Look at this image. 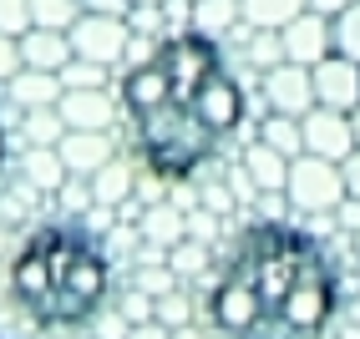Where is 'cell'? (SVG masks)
Instances as JSON below:
<instances>
[{
	"mask_svg": "<svg viewBox=\"0 0 360 339\" xmlns=\"http://www.w3.org/2000/svg\"><path fill=\"white\" fill-rule=\"evenodd\" d=\"M26 66L20 61V36H11V31H0V86H6L15 71Z\"/></svg>",
	"mask_w": 360,
	"mask_h": 339,
	"instance_id": "cell-27",
	"label": "cell"
},
{
	"mask_svg": "<svg viewBox=\"0 0 360 339\" xmlns=\"http://www.w3.org/2000/svg\"><path fill=\"white\" fill-rule=\"evenodd\" d=\"M132 6H162V0H132Z\"/></svg>",
	"mask_w": 360,
	"mask_h": 339,
	"instance_id": "cell-34",
	"label": "cell"
},
{
	"mask_svg": "<svg viewBox=\"0 0 360 339\" xmlns=\"http://www.w3.org/2000/svg\"><path fill=\"white\" fill-rule=\"evenodd\" d=\"M0 167H6V122H0Z\"/></svg>",
	"mask_w": 360,
	"mask_h": 339,
	"instance_id": "cell-33",
	"label": "cell"
},
{
	"mask_svg": "<svg viewBox=\"0 0 360 339\" xmlns=\"http://www.w3.org/2000/svg\"><path fill=\"white\" fill-rule=\"evenodd\" d=\"M82 11H102V15H132V0H82Z\"/></svg>",
	"mask_w": 360,
	"mask_h": 339,
	"instance_id": "cell-29",
	"label": "cell"
},
{
	"mask_svg": "<svg viewBox=\"0 0 360 339\" xmlns=\"http://www.w3.org/2000/svg\"><path fill=\"white\" fill-rule=\"evenodd\" d=\"M162 304H167V309H162V319H167V324H178V319H183V309H178L183 299H162Z\"/></svg>",
	"mask_w": 360,
	"mask_h": 339,
	"instance_id": "cell-31",
	"label": "cell"
},
{
	"mask_svg": "<svg viewBox=\"0 0 360 339\" xmlns=\"http://www.w3.org/2000/svg\"><path fill=\"white\" fill-rule=\"evenodd\" d=\"M350 127H355V147H360V107L350 112Z\"/></svg>",
	"mask_w": 360,
	"mask_h": 339,
	"instance_id": "cell-32",
	"label": "cell"
},
{
	"mask_svg": "<svg viewBox=\"0 0 360 339\" xmlns=\"http://www.w3.org/2000/svg\"><path fill=\"white\" fill-rule=\"evenodd\" d=\"M26 178L41 182V187H61V182H66V162H61V152H56V147H31V157H26Z\"/></svg>",
	"mask_w": 360,
	"mask_h": 339,
	"instance_id": "cell-21",
	"label": "cell"
},
{
	"mask_svg": "<svg viewBox=\"0 0 360 339\" xmlns=\"http://www.w3.org/2000/svg\"><path fill=\"white\" fill-rule=\"evenodd\" d=\"M61 77L56 71H36V66H20L15 77L6 81V102H15L20 112H36V107H56L61 102Z\"/></svg>",
	"mask_w": 360,
	"mask_h": 339,
	"instance_id": "cell-12",
	"label": "cell"
},
{
	"mask_svg": "<svg viewBox=\"0 0 360 339\" xmlns=\"http://www.w3.org/2000/svg\"><path fill=\"white\" fill-rule=\"evenodd\" d=\"M284 198H290L295 213H335L350 192H345V173L340 162L315 157V152H300L290 162V182H284Z\"/></svg>",
	"mask_w": 360,
	"mask_h": 339,
	"instance_id": "cell-5",
	"label": "cell"
},
{
	"mask_svg": "<svg viewBox=\"0 0 360 339\" xmlns=\"http://www.w3.org/2000/svg\"><path fill=\"white\" fill-rule=\"evenodd\" d=\"M315 102L335 107V112H355L360 107V61H350L340 51L315 61Z\"/></svg>",
	"mask_w": 360,
	"mask_h": 339,
	"instance_id": "cell-9",
	"label": "cell"
},
{
	"mask_svg": "<svg viewBox=\"0 0 360 339\" xmlns=\"http://www.w3.org/2000/svg\"><path fill=\"white\" fill-rule=\"evenodd\" d=\"M132 198V173L122 162H107L102 173H91V203H102V208H117V203H127Z\"/></svg>",
	"mask_w": 360,
	"mask_h": 339,
	"instance_id": "cell-19",
	"label": "cell"
},
{
	"mask_svg": "<svg viewBox=\"0 0 360 339\" xmlns=\"http://www.w3.org/2000/svg\"><path fill=\"white\" fill-rule=\"evenodd\" d=\"M0 31H31V0H0Z\"/></svg>",
	"mask_w": 360,
	"mask_h": 339,
	"instance_id": "cell-26",
	"label": "cell"
},
{
	"mask_svg": "<svg viewBox=\"0 0 360 339\" xmlns=\"http://www.w3.org/2000/svg\"><path fill=\"white\" fill-rule=\"evenodd\" d=\"M300 132H304V152L330 157V162H345L355 152V127H350V112H335V107H309L300 117Z\"/></svg>",
	"mask_w": 360,
	"mask_h": 339,
	"instance_id": "cell-8",
	"label": "cell"
},
{
	"mask_svg": "<svg viewBox=\"0 0 360 339\" xmlns=\"http://www.w3.org/2000/svg\"><path fill=\"white\" fill-rule=\"evenodd\" d=\"M340 173H345V192H350V198L360 203V147H355V152L340 162Z\"/></svg>",
	"mask_w": 360,
	"mask_h": 339,
	"instance_id": "cell-28",
	"label": "cell"
},
{
	"mask_svg": "<svg viewBox=\"0 0 360 339\" xmlns=\"http://www.w3.org/2000/svg\"><path fill=\"white\" fill-rule=\"evenodd\" d=\"M279 36H284V61H300V66H315V61H325V56L335 51L330 15H320V11H304V15H295V20H290V26H284Z\"/></svg>",
	"mask_w": 360,
	"mask_h": 339,
	"instance_id": "cell-10",
	"label": "cell"
},
{
	"mask_svg": "<svg viewBox=\"0 0 360 339\" xmlns=\"http://www.w3.org/2000/svg\"><path fill=\"white\" fill-rule=\"evenodd\" d=\"M82 15V0H31V26L71 31V20Z\"/></svg>",
	"mask_w": 360,
	"mask_h": 339,
	"instance_id": "cell-22",
	"label": "cell"
},
{
	"mask_svg": "<svg viewBox=\"0 0 360 339\" xmlns=\"http://www.w3.org/2000/svg\"><path fill=\"white\" fill-rule=\"evenodd\" d=\"M330 31H335V51L350 56V61H360V0H355V6H345L340 15L330 20Z\"/></svg>",
	"mask_w": 360,
	"mask_h": 339,
	"instance_id": "cell-23",
	"label": "cell"
},
{
	"mask_svg": "<svg viewBox=\"0 0 360 339\" xmlns=\"http://www.w3.org/2000/svg\"><path fill=\"white\" fill-rule=\"evenodd\" d=\"M340 309L330 253L290 223H254L233 238L208 288V319L224 339H320Z\"/></svg>",
	"mask_w": 360,
	"mask_h": 339,
	"instance_id": "cell-2",
	"label": "cell"
},
{
	"mask_svg": "<svg viewBox=\"0 0 360 339\" xmlns=\"http://www.w3.org/2000/svg\"><path fill=\"white\" fill-rule=\"evenodd\" d=\"M264 91V107L284 112V117H304L315 107V66H300V61H279L259 77Z\"/></svg>",
	"mask_w": 360,
	"mask_h": 339,
	"instance_id": "cell-6",
	"label": "cell"
},
{
	"mask_svg": "<svg viewBox=\"0 0 360 339\" xmlns=\"http://www.w3.org/2000/svg\"><path fill=\"white\" fill-rule=\"evenodd\" d=\"M345 6H355V0H309V11H320V15H330V20L340 15Z\"/></svg>",
	"mask_w": 360,
	"mask_h": 339,
	"instance_id": "cell-30",
	"label": "cell"
},
{
	"mask_svg": "<svg viewBox=\"0 0 360 339\" xmlns=\"http://www.w3.org/2000/svg\"><path fill=\"white\" fill-rule=\"evenodd\" d=\"M244 26V15H238V0H193V15H188V31L198 36H213L224 41Z\"/></svg>",
	"mask_w": 360,
	"mask_h": 339,
	"instance_id": "cell-16",
	"label": "cell"
},
{
	"mask_svg": "<svg viewBox=\"0 0 360 339\" xmlns=\"http://www.w3.org/2000/svg\"><path fill=\"white\" fill-rule=\"evenodd\" d=\"M259 142H269L274 152L284 157H300L304 152V132H300V117H284V112H264L259 122Z\"/></svg>",
	"mask_w": 360,
	"mask_h": 339,
	"instance_id": "cell-18",
	"label": "cell"
},
{
	"mask_svg": "<svg viewBox=\"0 0 360 339\" xmlns=\"http://www.w3.org/2000/svg\"><path fill=\"white\" fill-rule=\"evenodd\" d=\"M56 152H61L71 178H91V173H102V167L117 157V142H112V132H77V127H66V137L56 142Z\"/></svg>",
	"mask_w": 360,
	"mask_h": 339,
	"instance_id": "cell-11",
	"label": "cell"
},
{
	"mask_svg": "<svg viewBox=\"0 0 360 339\" xmlns=\"http://www.w3.org/2000/svg\"><path fill=\"white\" fill-rule=\"evenodd\" d=\"M132 152L158 182H183L213 162L249 122V91L233 77L224 41L198 31L162 36L117 77Z\"/></svg>",
	"mask_w": 360,
	"mask_h": 339,
	"instance_id": "cell-1",
	"label": "cell"
},
{
	"mask_svg": "<svg viewBox=\"0 0 360 339\" xmlns=\"http://www.w3.org/2000/svg\"><path fill=\"white\" fill-rule=\"evenodd\" d=\"M56 112L77 132H112V122L122 117V96H112V86H66Z\"/></svg>",
	"mask_w": 360,
	"mask_h": 339,
	"instance_id": "cell-7",
	"label": "cell"
},
{
	"mask_svg": "<svg viewBox=\"0 0 360 339\" xmlns=\"http://www.w3.org/2000/svg\"><path fill=\"white\" fill-rule=\"evenodd\" d=\"M112 81V71L97 66V61H82V56H71L61 66V86H107Z\"/></svg>",
	"mask_w": 360,
	"mask_h": 339,
	"instance_id": "cell-24",
	"label": "cell"
},
{
	"mask_svg": "<svg viewBox=\"0 0 360 339\" xmlns=\"http://www.w3.org/2000/svg\"><path fill=\"white\" fill-rule=\"evenodd\" d=\"M148 238H158V244H178L183 238V228H178V213L173 208H158V213H148Z\"/></svg>",
	"mask_w": 360,
	"mask_h": 339,
	"instance_id": "cell-25",
	"label": "cell"
},
{
	"mask_svg": "<svg viewBox=\"0 0 360 339\" xmlns=\"http://www.w3.org/2000/svg\"><path fill=\"white\" fill-rule=\"evenodd\" d=\"M20 61L36 66V71H56V77H61V66L71 61V36L66 31H51V26L20 31Z\"/></svg>",
	"mask_w": 360,
	"mask_h": 339,
	"instance_id": "cell-13",
	"label": "cell"
},
{
	"mask_svg": "<svg viewBox=\"0 0 360 339\" xmlns=\"http://www.w3.org/2000/svg\"><path fill=\"white\" fill-rule=\"evenodd\" d=\"M11 294L41 329H82L112 299V258L82 218H56L15 248Z\"/></svg>",
	"mask_w": 360,
	"mask_h": 339,
	"instance_id": "cell-3",
	"label": "cell"
},
{
	"mask_svg": "<svg viewBox=\"0 0 360 339\" xmlns=\"http://www.w3.org/2000/svg\"><path fill=\"white\" fill-rule=\"evenodd\" d=\"M290 162L295 157H284V152H274L269 142H249V152H244V173H249V182L259 187V192H284V182H290Z\"/></svg>",
	"mask_w": 360,
	"mask_h": 339,
	"instance_id": "cell-14",
	"label": "cell"
},
{
	"mask_svg": "<svg viewBox=\"0 0 360 339\" xmlns=\"http://www.w3.org/2000/svg\"><path fill=\"white\" fill-rule=\"evenodd\" d=\"M233 36H238V61L254 66L259 77L284 61V36L279 31H269V26H238Z\"/></svg>",
	"mask_w": 360,
	"mask_h": 339,
	"instance_id": "cell-15",
	"label": "cell"
},
{
	"mask_svg": "<svg viewBox=\"0 0 360 339\" xmlns=\"http://www.w3.org/2000/svg\"><path fill=\"white\" fill-rule=\"evenodd\" d=\"M66 36H71V56H82V61H97V66L117 71V77L132 66V20L127 15L82 11Z\"/></svg>",
	"mask_w": 360,
	"mask_h": 339,
	"instance_id": "cell-4",
	"label": "cell"
},
{
	"mask_svg": "<svg viewBox=\"0 0 360 339\" xmlns=\"http://www.w3.org/2000/svg\"><path fill=\"white\" fill-rule=\"evenodd\" d=\"M304 11H309V0H238L244 26H269V31H284Z\"/></svg>",
	"mask_w": 360,
	"mask_h": 339,
	"instance_id": "cell-17",
	"label": "cell"
},
{
	"mask_svg": "<svg viewBox=\"0 0 360 339\" xmlns=\"http://www.w3.org/2000/svg\"><path fill=\"white\" fill-rule=\"evenodd\" d=\"M26 117V137H31V147H56V142L66 137V122H61V112L56 107H36V112H20Z\"/></svg>",
	"mask_w": 360,
	"mask_h": 339,
	"instance_id": "cell-20",
	"label": "cell"
}]
</instances>
